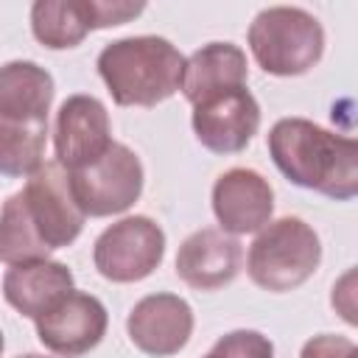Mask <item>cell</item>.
<instances>
[{
	"label": "cell",
	"mask_w": 358,
	"mask_h": 358,
	"mask_svg": "<svg viewBox=\"0 0 358 358\" xmlns=\"http://www.w3.org/2000/svg\"><path fill=\"white\" fill-rule=\"evenodd\" d=\"M84 221L87 215L70 193L67 171L56 159L42 162L0 210V263L45 260L50 252L70 246L81 235Z\"/></svg>",
	"instance_id": "cell-1"
},
{
	"label": "cell",
	"mask_w": 358,
	"mask_h": 358,
	"mask_svg": "<svg viewBox=\"0 0 358 358\" xmlns=\"http://www.w3.org/2000/svg\"><path fill=\"white\" fill-rule=\"evenodd\" d=\"M268 157L296 187L336 201L358 193V143L308 117H280L268 131Z\"/></svg>",
	"instance_id": "cell-2"
},
{
	"label": "cell",
	"mask_w": 358,
	"mask_h": 358,
	"mask_svg": "<svg viewBox=\"0 0 358 358\" xmlns=\"http://www.w3.org/2000/svg\"><path fill=\"white\" fill-rule=\"evenodd\" d=\"M185 56L165 36H123L98 53V76L117 106H157L182 84Z\"/></svg>",
	"instance_id": "cell-3"
},
{
	"label": "cell",
	"mask_w": 358,
	"mask_h": 358,
	"mask_svg": "<svg viewBox=\"0 0 358 358\" xmlns=\"http://www.w3.org/2000/svg\"><path fill=\"white\" fill-rule=\"evenodd\" d=\"M322 263V241L310 224L296 215L268 221L249 246V280L271 294H285L305 285Z\"/></svg>",
	"instance_id": "cell-4"
},
{
	"label": "cell",
	"mask_w": 358,
	"mask_h": 358,
	"mask_svg": "<svg viewBox=\"0 0 358 358\" xmlns=\"http://www.w3.org/2000/svg\"><path fill=\"white\" fill-rule=\"evenodd\" d=\"M246 39L255 62L280 78L308 73L324 53L322 22L296 6H268L257 11Z\"/></svg>",
	"instance_id": "cell-5"
},
{
	"label": "cell",
	"mask_w": 358,
	"mask_h": 358,
	"mask_svg": "<svg viewBox=\"0 0 358 358\" xmlns=\"http://www.w3.org/2000/svg\"><path fill=\"white\" fill-rule=\"evenodd\" d=\"M67 179L78 210L90 218H106L126 213L140 199L145 173L140 157L129 145L112 143L98 162L67 173Z\"/></svg>",
	"instance_id": "cell-6"
},
{
	"label": "cell",
	"mask_w": 358,
	"mask_h": 358,
	"mask_svg": "<svg viewBox=\"0 0 358 358\" xmlns=\"http://www.w3.org/2000/svg\"><path fill=\"white\" fill-rule=\"evenodd\" d=\"M165 257V232L148 215H126L106 227L92 246V263L109 282H140Z\"/></svg>",
	"instance_id": "cell-7"
},
{
	"label": "cell",
	"mask_w": 358,
	"mask_h": 358,
	"mask_svg": "<svg viewBox=\"0 0 358 358\" xmlns=\"http://www.w3.org/2000/svg\"><path fill=\"white\" fill-rule=\"evenodd\" d=\"M145 3L129 0H36L31 6V31L50 50H67L84 42L90 31L134 20Z\"/></svg>",
	"instance_id": "cell-8"
},
{
	"label": "cell",
	"mask_w": 358,
	"mask_h": 358,
	"mask_svg": "<svg viewBox=\"0 0 358 358\" xmlns=\"http://www.w3.org/2000/svg\"><path fill=\"white\" fill-rule=\"evenodd\" d=\"M112 123L106 106L92 95H70L62 101L53 126L56 162L73 173L98 162L112 145Z\"/></svg>",
	"instance_id": "cell-9"
},
{
	"label": "cell",
	"mask_w": 358,
	"mask_h": 358,
	"mask_svg": "<svg viewBox=\"0 0 358 358\" xmlns=\"http://www.w3.org/2000/svg\"><path fill=\"white\" fill-rule=\"evenodd\" d=\"M109 327V313L103 302L84 291H70L50 310L36 319V336L53 355L78 358L95 350Z\"/></svg>",
	"instance_id": "cell-10"
},
{
	"label": "cell",
	"mask_w": 358,
	"mask_h": 358,
	"mask_svg": "<svg viewBox=\"0 0 358 358\" xmlns=\"http://www.w3.org/2000/svg\"><path fill=\"white\" fill-rule=\"evenodd\" d=\"M190 126L207 151L238 154L260 129V103L246 87H235L196 103Z\"/></svg>",
	"instance_id": "cell-11"
},
{
	"label": "cell",
	"mask_w": 358,
	"mask_h": 358,
	"mask_svg": "<svg viewBox=\"0 0 358 358\" xmlns=\"http://www.w3.org/2000/svg\"><path fill=\"white\" fill-rule=\"evenodd\" d=\"M193 308L179 294H148L126 319L129 341L154 358H168L185 350L193 336Z\"/></svg>",
	"instance_id": "cell-12"
},
{
	"label": "cell",
	"mask_w": 358,
	"mask_h": 358,
	"mask_svg": "<svg viewBox=\"0 0 358 358\" xmlns=\"http://www.w3.org/2000/svg\"><path fill=\"white\" fill-rule=\"evenodd\" d=\"M274 213V190L268 179L252 168H229L213 185V215L221 232L238 238L260 232Z\"/></svg>",
	"instance_id": "cell-13"
},
{
	"label": "cell",
	"mask_w": 358,
	"mask_h": 358,
	"mask_svg": "<svg viewBox=\"0 0 358 358\" xmlns=\"http://www.w3.org/2000/svg\"><path fill=\"white\" fill-rule=\"evenodd\" d=\"M243 263V249L238 238L204 227L187 235L176 252V274L185 285L196 291H218L229 285Z\"/></svg>",
	"instance_id": "cell-14"
},
{
	"label": "cell",
	"mask_w": 358,
	"mask_h": 358,
	"mask_svg": "<svg viewBox=\"0 0 358 358\" xmlns=\"http://www.w3.org/2000/svg\"><path fill=\"white\" fill-rule=\"evenodd\" d=\"M70 291H73V271L64 263L50 260V257L8 266V271L3 274L6 302L17 313L34 322Z\"/></svg>",
	"instance_id": "cell-15"
},
{
	"label": "cell",
	"mask_w": 358,
	"mask_h": 358,
	"mask_svg": "<svg viewBox=\"0 0 358 358\" xmlns=\"http://www.w3.org/2000/svg\"><path fill=\"white\" fill-rule=\"evenodd\" d=\"M246 81H249L246 53L232 42H210L199 48L190 59H185L179 90L185 101L196 106L227 90L246 87Z\"/></svg>",
	"instance_id": "cell-16"
},
{
	"label": "cell",
	"mask_w": 358,
	"mask_h": 358,
	"mask_svg": "<svg viewBox=\"0 0 358 358\" xmlns=\"http://www.w3.org/2000/svg\"><path fill=\"white\" fill-rule=\"evenodd\" d=\"M53 92V76L36 62L14 59L0 67V117L48 123Z\"/></svg>",
	"instance_id": "cell-17"
},
{
	"label": "cell",
	"mask_w": 358,
	"mask_h": 358,
	"mask_svg": "<svg viewBox=\"0 0 358 358\" xmlns=\"http://www.w3.org/2000/svg\"><path fill=\"white\" fill-rule=\"evenodd\" d=\"M48 123H25L0 117V176L28 179L42 168Z\"/></svg>",
	"instance_id": "cell-18"
},
{
	"label": "cell",
	"mask_w": 358,
	"mask_h": 358,
	"mask_svg": "<svg viewBox=\"0 0 358 358\" xmlns=\"http://www.w3.org/2000/svg\"><path fill=\"white\" fill-rule=\"evenodd\" d=\"M204 358H274V344L260 330H232L221 336Z\"/></svg>",
	"instance_id": "cell-19"
},
{
	"label": "cell",
	"mask_w": 358,
	"mask_h": 358,
	"mask_svg": "<svg viewBox=\"0 0 358 358\" xmlns=\"http://www.w3.org/2000/svg\"><path fill=\"white\" fill-rule=\"evenodd\" d=\"M299 358H358V347L347 336L319 333L302 344Z\"/></svg>",
	"instance_id": "cell-20"
},
{
	"label": "cell",
	"mask_w": 358,
	"mask_h": 358,
	"mask_svg": "<svg viewBox=\"0 0 358 358\" xmlns=\"http://www.w3.org/2000/svg\"><path fill=\"white\" fill-rule=\"evenodd\" d=\"M352 271H347L344 277H341V282L338 285H333V308L350 322V324H355V305H352Z\"/></svg>",
	"instance_id": "cell-21"
},
{
	"label": "cell",
	"mask_w": 358,
	"mask_h": 358,
	"mask_svg": "<svg viewBox=\"0 0 358 358\" xmlns=\"http://www.w3.org/2000/svg\"><path fill=\"white\" fill-rule=\"evenodd\" d=\"M17 358H50V355H42V352H25V355H17Z\"/></svg>",
	"instance_id": "cell-22"
},
{
	"label": "cell",
	"mask_w": 358,
	"mask_h": 358,
	"mask_svg": "<svg viewBox=\"0 0 358 358\" xmlns=\"http://www.w3.org/2000/svg\"><path fill=\"white\" fill-rule=\"evenodd\" d=\"M3 347H6V338H3V333H0V352H3Z\"/></svg>",
	"instance_id": "cell-23"
}]
</instances>
